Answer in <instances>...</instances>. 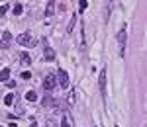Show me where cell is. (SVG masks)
<instances>
[{"mask_svg":"<svg viewBox=\"0 0 147 127\" xmlns=\"http://www.w3.org/2000/svg\"><path fill=\"white\" fill-rule=\"evenodd\" d=\"M18 43H20V45H26V47H34L35 39H34V35L30 33V31H26V33L18 35Z\"/></svg>","mask_w":147,"mask_h":127,"instance_id":"6da1fadb","label":"cell"},{"mask_svg":"<svg viewBox=\"0 0 147 127\" xmlns=\"http://www.w3.org/2000/svg\"><path fill=\"white\" fill-rule=\"evenodd\" d=\"M55 86H57V76L55 74H47L45 80H43V88L45 90H53Z\"/></svg>","mask_w":147,"mask_h":127,"instance_id":"7a4b0ae2","label":"cell"},{"mask_svg":"<svg viewBox=\"0 0 147 127\" xmlns=\"http://www.w3.org/2000/svg\"><path fill=\"white\" fill-rule=\"evenodd\" d=\"M118 41H120V57L125 55V25L122 27V31L118 35Z\"/></svg>","mask_w":147,"mask_h":127,"instance_id":"3957f363","label":"cell"},{"mask_svg":"<svg viewBox=\"0 0 147 127\" xmlns=\"http://www.w3.org/2000/svg\"><path fill=\"white\" fill-rule=\"evenodd\" d=\"M43 45H45V49H43V55H45V59H47V61H53V59H55V51H53V47L47 43L45 37H43Z\"/></svg>","mask_w":147,"mask_h":127,"instance_id":"277c9868","label":"cell"},{"mask_svg":"<svg viewBox=\"0 0 147 127\" xmlns=\"http://www.w3.org/2000/svg\"><path fill=\"white\" fill-rule=\"evenodd\" d=\"M57 74H59V84H61V88H69V84H71V82H69V74L63 69H59Z\"/></svg>","mask_w":147,"mask_h":127,"instance_id":"5b68a950","label":"cell"},{"mask_svg":"<svg viewBox=\"0 0 147 127\" xmlns=\"http://www.w3.org/2000/svg\"><path fill=\"white\" fill-rule=\"evenodd\" d=\"M10 41H12V33L10 31H4L2 33V41H0V49H6L10 45Z\"/></svg>","mask_w":147,"mask_h":127,"instance_id":"8992f818","label":"cell"},{"mask_svg":"<svg viewBox=\"0 0 147 127\" xmlns=\"http://www.w3.org/2000/svg\"><path fill=\"white\" fill-rule=\"evenodd\" d=\"M55 14V2H47V8H45V18H53Z\"/></svg>","mask_w":147,"mask_h":127,"instance_id":"52a82bcc","label":"cell"},{"mask_svg":"<svg viewBox=\"0 0 147 127\" xmlns=\"http://www.w3.org/2000/svg\"><path fill=\"white\" fill-rule=\"evenodd\" d=\"M100 92L104 94V90H106V70H100Z\"/></svg>","mask_w":147,"mask_h":127,"instance_id":"ba28073f","label":"cell"},{"mask_svg":"<svg viewBox=\"0 0 147 127\" xmlns=\"http://www.w3.org/2000/svg\"><path fill=\"white\" fill-rule=\"evenodd\" d=\"M8 78H10V69H2V70H0V80L6 82Z\"/></svg>","mask_w":147,"mask_h":127,"instance_id":"9c48e42d","label":"cell"},{"mask_svg":"<svg viewBox=\"0 0 147 127\" xmlns=\"http://www.w3.org/2000/svg\"><path fill=\"white\" fill-rule=\"evenodd\" d=\"M112 6H114V0H108V4H106V12H104V20L110 18V10H112Z\"/></svg>","mask_w":147,"mask_h":127,"instance_id":"30bf717a","label":"cell"},{"mask_svg":"<svg viewBox=\"0 0 147 127\" xmlns=\"http://www.w3.org/2000/svg\"><path fill=\"white\" fill-rule=\"evenodd\" d=\"M75 23H77V16L73 14V18H71V22H69V25H67V33H71V31H73V27H75Z\"/></svg>","mask_w":147,"mask_h":127,"instance_id":"8fae6325","label":"cell"},{"mask_svg":"<svg viewBox=\"0 0 147 127\" xmlns=\"http://www.w3.org/2000/svg\"><path fill=\"white\" fill-rule=\"evenodd\" d=\"M26 100H28V102H35V100H37V94H35L34 90H30V92L26 94Z\"/></svg>","mask_w":147,"mask_h":127,"instance_id":"7c38bea8","label":"cell"},{"mask_svg":"<svg viewBox=\"0 0 147 127\" xmlns=\"http://www.w3.org/2000/svg\"><path fill=\"white\" fill-rule=\"evenodd\" d=\"M20 59H22L24 65H30V63H32V57H30L28 53H22V55H20Z\"/></svg>","mask_w":147,"mask_h":127,"instance_id":"4fadbf2b","label":"cell"},{"mask_svg":"<svg viewBox=\"0 0 147 127\" xmlns=\"http://www.w3.org/2000/svg\"><path fill=\"white\" fill-rule=\"evenodd\" d=\"M22 12H24V6H22V4H20V2H18V4L14 6V16H20Z\"/></svg>","mask_w":147,"mask_h":127,"instance_id":"5bb4252c","label":"cell"},{"mask_svg":"<svg viewBox=\"0 0 147 127\" xmlns=\"http://www.w3.org/2000/svg\"><path fill=\"white\" fill-rule=\"evenodd\" d=\"M4 104H6V106H12V104H14V94H12V92L4 98Z\"/></svg>","mask_w":147,"mask_h":127,"instance_id":"9a60e30c","label":"cell"},{"mask_svg":"<svg viewBox=\"0 0 147 127\" xmlns=\"http://www.w3.org/2000/svg\"><path fill=\"white\" fill-rule=\"evenodd\" d=\"M79 2H80V4H79V10L84 12V10H86V6H88V2H86V0H79Z\"/></svg>","mask_w":147,"mask_h":127,"instance_id":"2e32d148","label":"cell"},{"mask_svg":"<svg viewBox=\"0 0 147 127\" xmlns=\"http://www.w3.org/2000/svg\"><path fill=\"white\" fill-rule=\"evenodd\" d=\"M20 76H22V80H28V78H32V72H30V70H24Z\"/></svg>","mask_w":147,"mask_h":127,"instance_id":"e0dca14e","label":"cell"},{"mask_svg":"<svg viewBox=\"0 0 147 127\" xmlns=\"http://www.w3.org/2000/svg\"><path fill=\"white\" fill-rule=\"evenodd\" d=\"M8 8H10V4H4V6H0V18H2V16L8 12Z\"/></svg>","mask_w":147,"mask_h":127,"instance_id":"ac0fdd59","label":"cell"},{"mask_svg":"<svg viewBox=\"0 0 147 127\" xmlns=\"http://www.w3.org/2000/svg\"><path fill=\"white\" fill-rule=\"evenodd\" d=\"M61 127H71V123H69L67 117H63V119H61Z\"/></svg>","mask_w":147,"mask_h":127,"instance_id":"d6986e66","label":"cell"},{"mask_svg":"<svg viewBox=\"0 0 147 127\" xmlns=\"http://www.w3.org/2000/svg\"><path fill=\"white\" fill-rule=\"evenodd\" d=\"M6 86H8V88H14V86H16V82H14V80H6Z\"/></svg>","mask_w":147,"mask_h":127,"instance_id":"ffe728a7","label":"cell"},{"mask_svg":"<svg viewBox=\"0 0 147 127\" xmlns=\"http://www.w3.org/2000/svg\"><path fill=\"white\" fill-rule=\"evenodd\" d=\"M69 104H75V92L69 94Z\"/></svg>","mask_w":147,"mask_h":127,"instance_id":"44dd1931","label":"cell"},{"mask_svg":"<svg viewBox=\"0 0 147 127\" xmlns=\"http://www.w3.org/2000/svg\"><path fill=\"white\" fill-rule=\"evenodd\" d=\"M47 127H55V119H47Z\"/></svg>","mask_w":147,"mask_h":127,"instance_id":"7402d4cb","label":"cell"},{"mask_svg":"<svg viewBox=\"0 0 147 127\" xmlns=\"http://www.w3.org/2000/svg\"><path fill=\"white\" fill-rule=\"evenodd\" d=\"M30 127H37V123H32V125H30Z\"/></svg>","mask_w":147,"mask_h":127,"instance_id":"603a6c76","label":"cell"},{"mask_svg":"<svg viewBox=\"0 0 147 127\" xmlns=\"http://www.w3.org/2000/svg\"><path fill=\"white\" fill-rule=\"evenodd\" d=\"M116 127H118V125H116Z\"/></svg>","mask_w":147,"mask_h":127,"instance_id":"cb8c5ba5","label":"cell"}]
</instances>
